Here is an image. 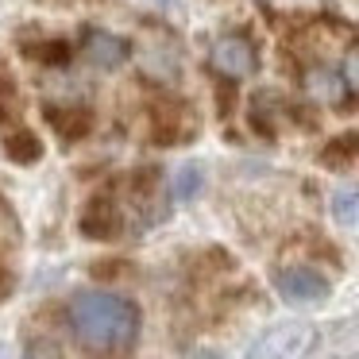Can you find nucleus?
<instances>
[{"label":"nucleus","mask_w":359,"mask_h":359,"mask_svg":"<svg viewBox=\"0 0 359 359\" xmlns=\"http://www.w3.org/2000/svg\"><path fill=\"white\" fill-rule=\"evenodd\" d=\"M209 66L228 81H243L259 70V50L248 35H220L209 50Z\"/></svg>","instance_id":"7ed1b4c3"},{"label":"nucleus","mask_w":359,"mask_h":359,"mask_svg":"<svg viewBox=\"0 0 359 359\" xmlns=\"http://www.w3.org/2000/svg\"><path fill=\"white\" fill-rule=\"evenodd\" d=\"M70 328L89 351H128L140 336V309L109 290H86L70 302Z\"/></svg>","instance_id":"f257e3e1"},{"label":"nucleus","mask_w":359,"mask_h":359,"mask_svg":"<svg viewBox=\"0 0 359 359\" xmlns=\"http://www.w3.org/2000/svg\"><path fill=\"white\" fill-rule=\"evenodd\" d=\"M8 155L16 158V163H35V158H39V140L27 135V132L8 135Z\"/></svg>","instance_id":"9d476101"},{"label":"nucleus","mask_w":359,"mask_h":359,"mask_svg":"<svg viewBox=\"0 0 359 359\" xmlns=\"http://www.w3.org/2000/svg\"><path fill=\"white\" fill-rule=\"evenodd\" d=\"M20 248V224H16V212L8 209V201L0 197V297L8 294L12 286V274H8V263Z\"/></svg>","instance_id":"423d86ee"},{"label":"nucleus","mask_w":359,"mask_h":359,"mask_svg":"<svg viewBox=\"0 0 359 359\" xmlns=\"http://www.w3.org/2000/svg\"><path fill=\"white\" fill-rule=\"evenodd\" d=\"M170 189H174V201H194V197L205 189V170L197 163H182Z\"/></svg>","instance_id":"6e6552de"},{"label":"nucleus","mask_w":359,"mask_h":359,"mask_svg":"<svg viewBox=\"0 0 359 359\" xmlns=\"http://www.w3.org/2000/svg\"><path fill=\"white\" fill-rule=\"evenodd\" d=\"M24 359H62V348L50 336H35V340H27Z\"/></svg>","instance_id":"9b49d317"},{"label":"nucleus","mask_w":359,"mask_h":359,"mask_svg":"<svg viewBox=\"0 0 359 359\" xmlns=\"http://www.w3.org/2000/svg\"><path fill=\"white\" fill-rule=\"evenodd\" d=\"M274 286L290 305H317L328 297V278L313 266H286V271H278Z\"/></svg>","instance_id":"20e7f679"},{"label":"nucleus","mask_w":359,"mask_h":359,"mask_svg":"<svg viewBox=\"0 0 359 359\" xmlns=\"http://www.w3.org/2000/svg\"><path fill=\"white\" fill-rule=\"evenodd\" d=\"M332 217L336 224H359V189H336L332 194Z\"/></svg>","instance_id":"1a4fd4ad"},{"label":"nucleus","mask_w":359,"mask_h":359,"mask_svg":"<svg viewBox=\"0 0 359 359\" xmlns=\"http://www.w3.org/2000/svg\"><path fill=\"white\" fill-rule=\"evenodd\" d=\"M155 4H163V0H155Z\"/></svg>","instance_id":"ddd939ff"},{"label":"nucleus","mask_w":359,"mask_h":359,"mask_svg":"<svg viewBox=\"0 0 359 359\" xmlns=\"http://www.w3.org/2000/svg\"><path fill=\"white\" fill-rule=\"evenodd\" d=\"M81 50H86L89 66H97V70H116V66H124L128 55H132L128 39H120V35H112V32H86Z\"/></svg>","instance_id":"39448f33"},{"label":"nucleus","mask_w":359,"mask_h":359,"mask_svg":"<svg viewBox=\"0 0 359 359\" xmlns=\"http://www.w3.org/2000/svg\"><path fill=\"white\" fill-rule=\"evenodd\" d=\"M302 81L309 89V97H317V101H340V78L325 66H309Z\"/></svg>","instance_id":"0eeeda50"},{"label":"nucleus","mask_w":359,"mask_h":359,"mask_svg":"<svg viewBox=\"0 0 359 359\" xmlns=\"http://www.w3.org/2000/svg\"><path fill=\"white\" fill-rule=\"evenodd\" d=\"M320 348V328L309 320H282L266 328L243 359H313Z\"/></svg>","instance_id":"f03ea898"},{"label":"nucleus","mask_w":359,"mask_h":359,"mask_svg":"<svg viewBox=\"0 0 359 359\" xmlns=\"http://www.w3.org/2000/svg\"><path fill=\"white\" fill-rule=\"evenodd\" d=\"M340 74H344L351 93H359V43L348 47V55H344V62H340Z\"/></svg>","instance_id":"f8f14e48"}]
</instances>
